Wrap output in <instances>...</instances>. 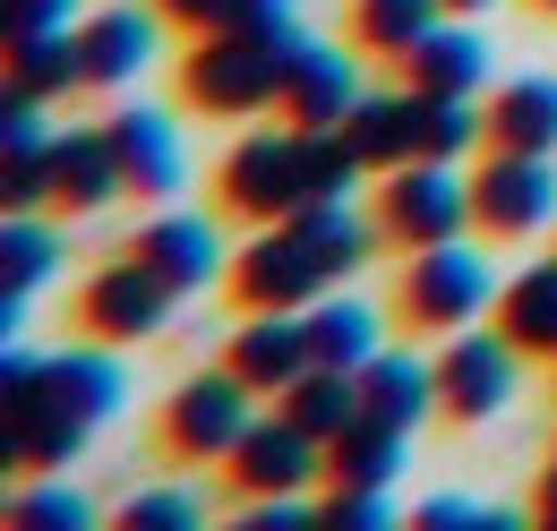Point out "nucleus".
Here are the masks:
<instances>
[{
    "label": "nucleus",
    "instance_id": "f257e3e1",
    "mask_svg": "<svg viewBox=\"0 0 557 531\" xmlns=\"http://www.w3.org/2000/svg\"><path fill=\"white\" fill-rule=\"evenodd\" d=\"M300 52V26H214V44L189 61V95L207 112H258L275 103Z\"/></svg>",
    "mask_w": 557,
    "mask_h": 531
},
{
    "label": "nucleus",
    "instance_id": "f03ea898",
    "mask_svg": "<svg viewBox=\"0 0 557 531\" xmlns=\"http://www.w3.org/2000/svg\"><path fill=\"white\" fill-rule=\"evenodd\" d=\"M463 214H481V206H472V189L455 181V163H437V155L395 163V181H386V232H404V240H420V249H437V240L463 232Z\"/></svg>",
    "mask_w": 557,
    "mask_h": 531
},
{
    "label": "nucleus",
    "instance_id": "7ed1b4c3",
    "mask_svg": "<svg viewBox=\"0 0 557 531\" xmlns=\"http://www.w3.org/2000/svg\"><path fill=\"white\" fill-rule=\"evenodd\" d=\"M515 395V334H455L437 360V403H455V420H488Z\"/></svg>",
    "mask_w": 557,
    "mask_h": 531
},
{
    "label": "nucleus",
    "instance_id": "20e7f679",
    "mask_svg": "<svg viewBox=\"0 0 557 531\" xmlns=\"http://www.w3.org/2000/svg\"><path fill=\"white\" fill-rule=\"evenodd\" d=\"M488 292H497V274H488V258H472L463 240H437V249L412 266V309L429 326H472L488 309Z\"/></svg>",
    "mask_w": 557,
    "mask_h": 531
},
{
    "label": "nucleus",
    "instance_id": "39448f33",
    "mask_svg": "<svg viewBox=\"0 0 557 531\" xmlns=\"http://www.w3.org/2000/svg\"><path fill=\"white\" fill-rule=\"evenodd\" d=\"M472 206H481V223H497V232H532V223H549V214H557V172H549V155L506 146L481 181H472Z\"/></svg>",
    "mask_w": 557,
    "mask_h": 531
},
{
    "label": "nucleus",
    "instance_id": "423d86ee",
    "mask_svg": "<svg viewBox=\"0 0 557 531\" xmlns=\"http://www.w3.org/2000/svg\"><path fill=\"white\" fill-rule=\"evenodd\" d=\"M172 437L189 446V455H232L240 437H249V378L232 369V378H189L181 403H172Z\"/></svg>",
    "mask_w": 557,
    "mask_h": 531
},
{
    "label": "nucleus",
    "instance_id": "0eeeda50",
    "mask_svg": "<svg viewBox=\"0 0 557 531\" xmlns=\"http://www.w3.org/2000/svg\"><path fill=\"white\" fill-rule=\"evenodd\" d=\"M318 283H326V266H318V249L292 223L267 232V240H249V258H240V292L258 309H300V300H318Z\"/></svg>",
    "mask_w": 557,
    "mask_h": 531
},
{
    "label": "nucleus",
    "instance_id": "6e6552de",
    "mask_svg": "<svg viewBox=\"0 0 557 531\" xmlns=\"http://www.w3.org/2000/svg\"><path fill=\"white\" fill-rule=\"evenodd\" d=\"M309 360H318V351H309V318H300V309H258L249 326L232 334V369H240L249 386H267V395H283Z\"/></svg>",
    "mask_w": 557,
    "mask_h": 531
},
{
    "label": "nucleus",
    "instance_id": "1a4fd4ad",
    "mask_svg": "<svg viewBox=\"0 0 557 531\" xmlns=\"http://www.w3.org/2000/svg\"><path fill=\"white\" fill-rule=\"evenodd\" d=\"M232 464H240V480L258 489V497H283V489H300L309 471H318V437L283 411V420H249V437L232 446Z\"/></svg>",
    "mask_w": 557,
    "mask_h": 531
},
{
    "label": "nucleus",
    "instance_id": "9d476101",
    "mask_svg": "<svg viewBox=\"0 0 557 531\" xmlns=\"http://www.w3.org/2000/svg\"><path fill=\"white\" fill-rule=\"evenodd\" d=\"M283 103H292L309 129H344L351 103H360V77H351L344 52H326V44H309V35H300V52H292V77H283Z\"/></svg>",
    "mask_w": 557,
    "mask_h": 531
},
{
    "label": "nucleus",
    "instance_id": "9b49d317",
    "mask_svg": "<svg viewBox=\"0 0 557 531\" xmlns=\"http://www.w3.org/2000/svg\"><path fill=\"white\" fill-rule=\"evenodd\" d=\"M223 189H232V206L292 214V206H300V137H249V146L223 163Z\"/></svg>",
    "mask_w": 557,
    "mask_h": 531
},
{
    "label": "nucleus",
    "instance_id": "f8f14e48",
    "mask_svg": "<svg viewBox=\"0 0 557 531\" xmlns=\"http://www.w3.org/2000/svg\"><path fill=\"white\" fill-rule=\"evenodd\" d=\"M35 395L61 403V411H77V420H112L121 395H129V378L112 369V351H52V360L35 369ZM17 403H26V395H17Z\"/></svg>",
    "mask_w": 557,
    "mask_h": 531
},
{
    "label": "nucleus",
    "instance_id": "ddd939ff",
    "mask_svg": "<svg viewBox=\"0 0 557 531\" xmlns=\"http://www.w3.org/2000/svg\"><path fill=\"white\" fill-rule=\"evenodd\" d=\"M86 309H95V326H103V334H154V326H163V309H172V283H163L146 258L103 266L95 292H86Z\"/></svg>",
    "mask_w": 557,
    "mask_h": 531
},
{
    "label": "nucleus",
    "instance_id": "4468645a",
    "mask_svg": "<svg viewBox=\"0 0 557 531\" xmlns=\"http://www.w3.org/2000/svg\"><path fill=\"white\" fill-rule=\"evenodd\" d=\"M283 411H292V420H300L318 446H335L351 420L369 411V395H360V369H326V360H309V369L283 386Z\"/></svg>",
    "mask_w": 557,
    "mask_h": 531
},
{
    "label": "nucleus",
    "instance_id": "2eb2a0df",
    "mask_svg": "<svg viewBox=\"0 0 557 531\" xmlns=\"http://www.w3.org/2000/svg\"><path fill=\"white\" fill-rule=\"evenodd\" d=\"M9 86H26V95H70L86 86V44L61 35V26H35V35H9Z\"/></svg>",
    "mask_w": 557,
    "mask_h": 531
},
{
    "label": "nucleus",
    "instance_id": "dca6fc26",
    "mask_svg": "<svg viewBox=\"0 0 557 531\" xmlns=\"http://www.w3.org/2000/svg\"><path fill=\"white\" fill-rule=\"evenodd\" d=\"M112 146H121V163H129V189L146 198H172L181 189V137L163 112H121L112 121Z\"/></svg>",
    "mask_w": 557,
    "mask_h": 531
},
{
    "label": "nucleus",
    "instance_id": "f3484780",
    "mask_svg": "<svg viewBox=\"0 0 557 531\" xmlns=\"http://www.w3.org/2000/svg\"><path fill=\"white\" fill-rule=\"evenodd\" d=\"M52 172H61V198H70V206H103L112 189H129V163H121L112 129L52 137Z\"/></svg>",
    "mask_w": 557,
    "mask_h": 531
},
{
    "label": "nucleus",
    "instance_id": "a211bd4d",
    "mask_svg": "<svg viewBox=\"0 0 557 531\" xmlns=\"http://www.w3.org/2000/svg\"><path fill=\"white\" fill-rule=\"evenodd\" d=\"M138 258L172 283V292H198L214 274V223H198V214H163V223H146V240H138Z\"/></svg>",
    "mask_w": 557,
    "mask_h": 531
},
{
    "label": "nucleus",
    "instance_id": "6ab92c4d",
    "mask_svg": "<svg viewBox=\"0 0 557 531\" xmlns=\"http://www.w3.org/2000/svg\"><path fill=\"white\" fill-rule=\"evenodd\" d=\"M344 137L360 146V163H412L420 155V95H360Z\"/></svg>",
    "mask_w": 557,
    "mask_h": 531
},
{
    "label": "nucleus",
    "instance_id": "aec40b11",
    "mask_svg": "<svg viewBox=\"0 0 557 531\" xmlns=\"http://www.w3.org/2000/svg\"><path fill=\"white\" fill-rule=\"evenodd\" d=\"M86 429L95 420H77V411H61V403H44V395H26V403H9V464H70L77 446H86Z\"/></svg>",
    "mask_w": 557,
    "mask_h": 531
},
{
    "label": "nucleus",
    "instance_id": "412c9836",
    "mask_svg": "<svg viewBox=\"0 0 557 531\" xmlns=\"http://www.w3.org/2000/svg\"><path fill=\"white\" fill-rule=\"evenodd\" d=\"M404 61H412V86H429V95H472L488 77V44L463 26H429Z\"/></svg>",
    "mask_w": 557,
    "mask_h": 531
},
{
    "label": "nucleus",
    "instance_id": "4be33fe9",
    "mask_svg": "<svg viewBox=\"0 0 557 531\" xmlns=\"http://www.w3.org/2000/svg\"><path fill=\"white\" fill-rule=\"evenodd\" d=\"M77 44H86V86H112V77H138V69H146L154 26H146L138 9H103V17L77 26Z\"/></svg>",
    "mask_w": 557,
    "mask_h": 531
},
{
    "label": "nucleus",
    "instance_id": "5701e85b",
    "mask_svg": "<svg viewBox=\"0 0 557 531\" xmlns=\"http://www.w3.org/2000/svg\"><path fill=\"white\" fill-rule=\"evenodd\" d=\"M360 395L377 420H395V429H420V411L437 403V369H420L412 351H377L369 369H360Z\"/></svg>",
    "mask_w": 557,
    "mask_h": 531
},
{
    "label": "nucleus",
    "instance_id": "b1692460",
    "mask_svg": "<svg viewBox=\"0 0 557 531\" xmlns=\"http://www.w3.org/2000/svg\"><path fill=\"white\" fill-rule=\"evenodd\" d=\"M404 437H412V429H395V420L360 411L344 437H335V480H344V489H386V480L404 471Z\"/></svg>",
    "mask_w": 557,
    "mask_h": 531
},
{
    "label": "nucleus",
    "instance_id": "393cba45",
    "mask_svg": "<svg viewBox=\"0 0 557 531\" xmlns=\"http://www.w3.org/2000/svg\"><path fill=\"white\" fill-rule=\"evenodd\" d=\"M488 129L506 137V146H523V155H549L557 146V77H515V86H497Z\"/></svg>",
    "mask_w": 557,
    "mask_h": 531
},
{
    "label": "nucleus",
    "instance_id": "a878e982",
    "mask_svg": "<svg viewBox=\"0 0 557 531\" xmlns=\"http://www.w3.org/2000/svg\"><path fill=\"white\" fill-rule=\"evenodd\" d=\"M309 351H318L326 369H369L386 343H377V318H369L360 300H318V318H309Z\"/></svg>",
    "mask_w": 557,
    "mask_h": 531
},
{
    "label": "nucleus",
    "instance_id": "bb28decb",
    "mask_svg": "<svg viewBox=\"0 0 557 531\" xmlns=\"http://www.w3.org/2000/svg\"><path fill=\"white\" fill-rule=\"evenodd\" d=\"M506 334L523 351H557V266H523L506 283Z\"/></svg>",
    "mask_w": 557,
    "mask_h": 531
},
{
    "label": "nucleus",
    "instance_id": "cd10ccee",
    "mask_svg": "<svg viewBox=\"0 0 557 531\" xmlns=\"http://www.w3.org/2000/svg\"><path fill=\"white\" fill-rule=\"evenodd\" d=\"M292 232L318 249V266H326V274L360 266V249H369V232L344 214V198H300V206H292Z\"/></svg>",
    "mask_w": 557,
    "mask_h": 531
},
{
    "label": "nucleus",
    "instance_id": "c85d7f7f",
    "mask_svg": "<svg viewBox=\"0 0 557 531\" xmlns=\"http://www.w3.org/2000/svg\"><path fill=\"white\" fill-rule=\"evenodd\" d=\"M360 146L344 129H300V198H351Z\"/></svg>",
    "mask_w": 557,
    "mask_h": 531
},
{
    "label": "nucleus",
    "instance_id": "c756f323",
    "mask_svg": "<svg viewBox=\"0 0 557 531\" xmlns=\"http://www.w3.org/2000/svg\"><path fill=\"white\" fill-rule=\"evenodd\" d=\"M0 274H9V300H35V283H52V266H61V240L35 223V214H9V240H0Z\"/></svg>",
    "mask_w": 557,
    "mask_h": 531
},
{
    "label": "nucleus",
    "instance_id": "7c9ffc66",
    "mask_svg": "<svg viewBox=\"0 0 557 531\" xmlns=\"http://www.w3.org/2000/svg\"><path fill=\"white\" fill-rule=\"evenodd\" d=\"M412 95H420V155H437V163H455L488 129L481 112H472V95H429V86H412Z\"/></svg>",
    "mask_w": 557,
    "mask_h": 531
},
{
    "label": "nucleus",
    "instance_id": "2f4dec72",
    "mask_svg": "<svg viewBox=\"0 0 557 531\" xmlns=\"http://www.w3.org/2000/svg\"><path fill=\"white\" fill-rule=\"evenodd\" d=\"M437 9H446V0H360V35H369L377 52H412L420 35L437 26Z\"/></svg>",
    "mask_w": 557,
    "mask_h": 531
},
{
    "label": "nucleus",
    "instance_id": "473e14b6",
    "mask_svg": "<svg viewBox=\"0 0 557 531\" xmlns=\"http://www.w3.org/2000/svg\"><path fill=\"white\" fill-rule=\"evenodd\" d=\"M44 189H61V172H52V146H9V214H26V206L44 198Z\"/></svg>",
    "mask_w": 557,
    "mask_h": 531
},
{
    "label": "nucleus",
    "instance_id": "72a5a7b5",
    "mask_svg": "<svg viewBox=\"0 0 557 531\" xmlns=\"http://www.w3.org/2000/svg\"><path fill=\"white\" fill-rule=\"evenodd\" d=\"M17 531H86V497H70V489H26L17 497Z\"/></svg>",
    "mask_w": 557,
    "mask_h": 531
},
{
    "label": "nucleus",
    "instance_id": "f704fd0d",
    "mask_svg": "<svg viewBox=\"0 0 557 531\" xmlns=\"http://www.w3.org/2000/svg\"><path fill=\"white\" fill-rule=\"evenodd\" d=\"M121 523H129V531H189V523H198V497H189V489H146Z\"/></svg>",
    "mask_w": 557,
    "mask_h": 531
},
{
    "label": "nucleus",
    "instance_id": "c9c22d12",
    "mask_svg": "<svg viewBox=\"0 0 557 531\" xmlns=\"http://www.w3.org/2000/svg\"><path fill=\"white\" fill-rule=\"evenodd\" d=\"M463 523L515 531V515H497V506H472V497H429V506H420V531H463Z\"/></svg>",
    "mask_w": 557,
    "mask_h": 531
},
{
    "label": "nucleus",
    "instance_id": "e433bc0d",
    "mask_svg": "<svg viewBox=\"0 0 557 531\" xmlns=\"http://www.w3.org/2000/svg\"><path fill=\"white\" fill-rule=\"evenodd\" d=\"M318 523H335V531H369V523H386V489H344L335 506H318Z\"/></svg>",
    "mask_w": 557,
    "mask_h": 531
},
{
    "label": "nucleus",
    "instance_id": "4c0bfd02",
    "mask_svg": "<svg viewBox=\"0 0 557 531\" xmlns=\"http://www.w3.org/2000/svg\"><path fill=\"white\" fill-rule=\"evenodd\" d=\"M77 0H0V17H9V35H35V26H70Z\"/></svg>",
    "mask_w": 557,
    "mask_h": 531
},
{
    "label": "nucleus",
    "instance_id": "58836bf2",
    "mask_svg": "<svg viewBox=\"0 0 557 531\" xmlns=\"http://www.w3.org/2000/svg\"><path fill=\"white\" fill-rule=\"evenodd\" d=\"M232 26H292V0H232Z\"/></svg>",
    "mask_w": 557,
    "mask_h": 531
},
{
    "label": "nucleus",
    "instance_id": "ea45409f",
    "mask_svg": "<svg viewBox=\"0 0 557 531\" xmlns=\"http://www.w3.org/2000/svg\"><path fill=\"white\" fill-rule=\"evenodd\" d=\"M172 17H189V26H232V0H163Z\"/></svg>",
    "mask_w": 557,
    "mask_h": 531
},
{
    "label": "nucleus",
    "instance_id": "a19ab883",
    "mask_svg": "<svg viewBox=\"0 0 557 531\" xmlns=\"http://www.w3.org/2000/svg\"><path fill=\"white\" fill-rule=\"evenodd\" d=\"M258 523H267V531H292V523H300V506H292V489H283V497H267V506H258Z\"/></svg>",
    "mask_w": 557,
    "mask_h": 531
},
{
    "label": "nucleus",
    "instance_id": "79ce46f5",
    "mask_svg": "<svg viewBox=\"0 0 557 531\" xmlns=\"http://www.w3.org/2000/svg\"><path fill=\"white\" fill-rule=\"evenodd\" d=\"M541 515H549V523H557V471H549V497H541Z\"/></svg>",
    "mask_w": 557,
    "mask_h": 531
},
{
    "label": "nucleus",
    "instance_id": "37998d69",
    "mask_svg": "<svg viewBox=\"0 0 557 531\" xmlns=\"http://www.w3.org/2000/svg\"><path fill=\"white\" fill-rule=\"evenodd\" d=\"M446 9H488V0H446Z\"/></svg>",
    "mask_w": 557,
    "mask_h": 531
},
{
    "label": "nucleus",
    "instance_id": "c03bdc74",
    "mask_svg": "<svg viewBox=\"0 0 557 531\" xmlns=\"http://www.w3.org/2000/svg\"><path fill=\"white\" fill-rule=\"evenodd\" d=\"M549 9H557V0H549Z\"/></svg>",
    "mask_w": 557,
    "mask_h": 531
}]
</instances>
